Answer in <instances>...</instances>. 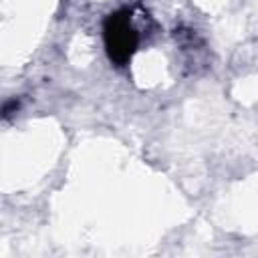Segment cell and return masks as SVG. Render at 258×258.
<instances>
[{"instance_id": "obj_1", "label": "cell", "mask_w": 258, "mask_h": 258, "mask_svg": "<svg viewBox=\"0 0 258 258\" xmlns=\"http://www.w3.org/2000/svg\"><path fill=\"white\" fill-rule=\"evenodd\" d=\"M103 42L109 60L115 67H127L139 48V30L133 26L129 8L113 10L103 20Z\"/></svg>"}, {"instance_id": "obj_2", "label": "cell", "mask_w": 258, "mask_h": 258, "mask_svg": "<svg viewBox=\"0 0 258 258\" xmlns=\"http://www.w3.org/2000/svg\"><path fill=\"white\" fill-rule=\"evenodd\" d=\"M18 109H20V101H18V99H8V101L0 107V117H2V119H8V117H12Z\"/></svg>"}]
</instances>
